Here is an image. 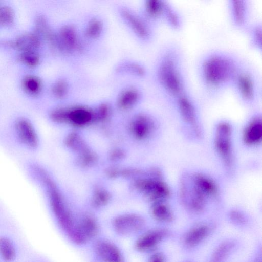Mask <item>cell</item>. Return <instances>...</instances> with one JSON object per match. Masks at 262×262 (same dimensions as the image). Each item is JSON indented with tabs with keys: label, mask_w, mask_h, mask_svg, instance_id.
Returning <instances> with one entry per match:
<instances>
[{
	"label": "cell",
	"mask_w": 262,
	"mask_h": 262,
	"mask_svg": "<svg viewBox=\"0 0 262 262\" xmlns=\"http://www.w3.org/2000/svg\"><path fill=\"white\" fill-rule=\"evenodd\" d=\"M234 70L233 64L230 60L217 55L207 58L203 66L204 78L212 86H218L228 81Z\"/></svg>",
	"instance_id": "1"
},
{
	"label": "cell",
	"mask_w": 262,
	"mask_h": 262,
	"mask_svg": "<svg viewBox=\"0 0 262 262\" xmlns=\"http://www.w3.org/2000/svg\"><path fill=\"white\" fill-rule=\"evenodd\" d=\"M232 128L227 122L219 123L216 127L214 139L215 148L223 162L227 167L233 163Z\"/></svg>",
	"instance_id": "2"
},
{
	"label": "cell",
	"mask_w": 262,
	"mask_h": 262,
	"mask_svg": "<svg viewBox=\"0 0 262 262\" xmlns=\"http://www.w3.org/2000/svg\"><path fill=\"white\" fill-rule=\"evenodd\" d=\"M159 76L164 88L173 94H179L182 88V82L174 61L167 58L161 64Z\"/></svg>",
	"instance_id": "3"
},
{
	"label": "cell",
	"mask_w": 262,
	"mask_h": 262,
	"mask_svg": "<svg viewBox=\"0 0 262 262\" xmlns=\"http://www.w3.org/2000/svg\"><path fill=\"white\" fill-rule=\"evenodd\" d=\"M180 196L183 203L193 211L200 212L205 207L206 199L195 187L190 178L181 182Z\"/></svg>",
	"instance_id": "4"
},
{
	"label": "cell",
	"mask_w": 262,
	"mask_h": 262,
	"mask_svg": "<svg viewBox=\"0 0 262 262\" xmlns=\"http://www.w3.org/2000/svg\"><path fill=\"white\" fill-rule=\"evenodd\" d=\"M17 135L20 141L26 146L34 148L37 145V137L35 129L27 119L21 118L15 124Z\"/></svg>",
	"instance_id": "5"
},
{
	"label": "cell",
	"mask_w": 262,
	"mask_h": 262,
	"mask_svg": "<svg viewBox=\"0 0 262 262\" xmlns=\"http://www.w3.org/2000/svg\"><path fill=\"white\" fill-rule=\"evenodd\" d=\"M190 178L195 187L206 199L214 197L218 194L219 187L216 183L209 176L195 173Z\"/></svg>",
	"instance_id": "6"
},
{
	"label": "cell",
	"mask_w": 262,
	"mask_h": 262,
	"mask_svg": "<svg viewBox=\"0 0 262 262\" xmlns=\"http://www.w3.org/2000/svg\"><path fill=\"white\" fill-rule=\"evenodd\" d=\"M95 251L98 257L103 262H123L120 250L110 242H98L95 246Z\"/></svg>",
	"instance_id": "7"
},
{
	"label": "cell",
	"mask_w": 262,
	"mask_h": 262,
	"mask_svg": "<svg viewBox=\"0 0 262 262\" xmlns=\"http://www.w3.org/2000/svg\"><path fill=\"white\" fill-rule=\"evenodd\" d=\"M243 140L247 145L258 144L262 139V122L260 117L252 119L246 126L243 132Z\"/></svg>",
	"instance_id": "8"
},
{
	"label": "cell",
	"mask_w": 262,
	"mask_h": 262,
	"mask_svg": "<svg viewBox=\"0 0 262 262\" xmlns=\"http://www.w3.org/2000/svg\"><path fill=\"white\" fill-rule=\"evenodd\" d=\"M143 221L140 217L124 216L115 221L114 228L117 233L126 235L139 230L143 226Z\"/></svg>",
	"instance_id": "9"
},
{
	"label": "cell",
	"mask_w": 262,
	"mask_h": 262,
	"mask_svg": "<svg viewBox=\"0 0 262 262\" xmlns=\"http://www.w3.org/2000/svg\"><path fill=\"white\" fill-rule=\"evenodd\" d=\"M178 107L184 121L191 126L196 133H199L195 108L190 100L185 96L180 97Z\"/></svg>",
	"instance_id": "10"
},
{
	"label": "cell",
	"mask_w": 262,
	"mask_h": 262,
	"mask_svg": "<svg viewBox=\"0 0 262 262\" xmlns=\"http://www.w3.org/2000/svg\"><path fill=\"white\" fill-rule=\"evenodd\" d=\"M40 44L39 36L35 33H26L16 37L11 46L21 52L35 51Z\"/></svg>",
	"instance_id": "11"
},
{
	"label": "cell",
	"mask_w": 262,
	"mask_h": 262,
	"mask_svg": "<svg viewBox=\"0 0 262 262\" xmlns=\"http://www.w3.org/2000/svg\"><path fill=\"white\" fill-rule=\"evenodd\" d=\"M166 233L162 230L148 232L140 237L136 243V249L140 251H146L156 246L164 237Z\"/></svg>",
	"instance_id": "12"
},
{
	"label": "cell",
	"mask_w": 262,
	"mask_h": 262,
	"mask_svg": "<svg viewBox=\"0 0 262 262\" xmlns=\"http://www.w3.org/2000/svg\"><path fill=\"white\" fill-rule=\"evenodd\" d=\"M209 227L206 225H201L190 230L185 238V243L189 247L196 246L202 242L208 235Z\"/></svg>",
	"instance_id": "13"
},
{
	"label": "cell",
	"mask_w": 262,
	"mask_h": 262,
	"mask_svg": "<svg viewBox=\"0 0 262 262\" xmlns=\"http://www.w3.org/2000/svg\"><path fill=\"white\" fill-rule=\"evenodd\" d=\"M237 85L242 97L246 100L253 99L254 94V84L249 75L241 74L237 79Z\"/></svg>",
	"instance_id": "14"
},
{
	"label": "cell",
	"mask_w": 262,
	"mask_h": 262,
	"mask_svg": "<svg viewBox=\"0 0 262 262\" xmlns=\"http://www.w3.org/2000/svg\"><path fill=\"white\" fill-rule=\"evenodd\" d=\"M122 13L123 17L140 36L146 37L148 36V30L140 19L127 10H124Z\"/></svg>",
	"instance_id": "15"
},
{
	"label": "cell",
	"mask_w": 262,
	"mask_h": 262,
	"mask_svg": "<svg viewBox=\"0 0 262 262\" xmlns=\"http://www.w3.org/2000/svg\"><path fill=\"white\" fill-rule=\"evenodd\" d=\"M152 213L154 217L159 221L168 222L173 218L171 209L164 201L157 202L152 208Z\"/></svg>",
	"instance_id": "16"
},
{
	"label": "cell",
	"mask_w": 262,
	"mask_h": 262,
	"mask_svg": "<svg viewBox=\"0 0 262 262\" xmlns=\"http://www.w3.org/2000/svg\"><path fill=\"white\" fill-rule=\"evenodd\" d=\"M234 244L231 241L221 244L215 250L209 262H224L232 251Z\"/></svg>",
	"instance_id": "17"
},
{
	"label": "cell",
	"mask_w": 262,
	"mask_h": 262,
	"mask_svg": "<svg viewBox=\"0 0 262 262\" xmlns=\"http://www.w3.org/2000/svg\"><path fill=\"white\" fill-rule=\"evenodd\" d=\"M23 86L28 94L35 95L38 94L41 89V82L39 78L34 75H27L23 80Z\"/></svg>",
	"instance_id": "18"
},
{
	"label": "cell",
	"mask_w": 262,
	"mask_h": 262,
	"mask_svg": "<svg viewBox=\"0 0 262 262\" xmlns=\"http://www.w3.org/2000/svg\"><path fill=\"white\" fill-rule=\"evenodd\" d=\"M15 249L11 241L6 237L0 238V255L6 261H12L15 257Z\"/></svg>",
	"instance_id": "19"
},
{
	"label": "cell",
	"mask_w": 262,
	"mask_h": 262,
	"mask_svg": "<svg viewBox=\"0 0 262 262\" xmlns=\"http://www.w3.org/2000/svg\"><path fill=\"white\" fill-rule=\"evenodd\" d=\"M18 58L23 64L32 68L37 66L40 61L39 56L35 51L21 52Z\"/></svg>",
	"instance_id": "20"
},
{
	"label": "cell",
	"mask_w": 262,
	"mask_h": 262,
	"mask_svg": "<svg viewBox=\"0 0 262 262\" xmlns=\"http://www.w3.org/2000/svg\"><path fill=\"white\" fill-rule=\"evenodd\" d=\"M36 33L39 36L41 34L49 40H52L53 34L45 18L39 16L35 20Z\"/></svg>",
	"instance_id": "21"
},
{
	"label": "cell",
	"mask_w": 262,
	"mask_h": 262,
	"mask_svg": "<svg viewBox=\"0 0 262 262\" xmlns=\"http://www.w3.org/2000/svg\"><path fill=\"white\" fill-rule=\"evenodd\" d=\"M61 40L65 46L73 48L76 44V36L75 32L69 27L63 28L60 32Z\"/></svg>",
	"instance_id": "22"
},
{
	"label": "cell",
	"mask_w": 262,
	"mask_h": 262,
	"mask_svg": "<svg viewBox=\"0 0 262 262\" xmlns=\"http://www.w3.org/2000/svg\"><path fill=\"white\" fill-rule=\"evenodd\" d=\"M232 6L235 20L239 24H242L245 17V6L244 1H233Z\"/></svg>",
	"instance_id": "23"
},
{
	"label": "cell",
	"mask_w": 262,
	"mask_h": 262,
	"mask_svg": "<svg viewBox=\"0 0 262 262\" xmlns=\"http://www.w3.org/2000/svg\"><path fill=\"white\" fill-rule=\"evenodd\" d=\"M120 96L119 103L126 107L132 105L137 100L139 94L136 90L128 89L123 92Z\"/></svg>",
	"instance_id": "24"
},
{
	"label": "cell",
	"mask_w": 262,
	"mask_h": 262,
	"mask_svg": "<svg viewBox=\"0 0 262 262\" xmlns=\"http://www.w3.org/2000/svg\"><path fill=\"white\" fill-rule=\"evenodd\" d=\"M165 5L162 1L159 0H149L146 3V9L147 12L152 16L160 15L164 9Z\"/></svg>",
	"instance_id": "25"
},
{
	"label": "cell",
	"mask_w": 262,
	"mask_h": 262,
	"mask_svg": "<svg viewBox=\"0 0 262 262\" xmlns=\"http://www.w3.org/2000/svg\"><path fill=\"white\" fill-rule=\"evenodd\" d=\"M14 19V12L9 6L0 7V25L5 26L11 24Z\"/></svg>",
	"instance_id": "26"
},
{
	"label": "cell",
	"mask_w": 262,
	"mask_h": 262,
	"mask_svg": "<svg viewBox=\"0 0 262 262\" xmlns=\"http://www.w3.org/2000/svg\"><path fill=\"white\" fill-rule=\"evenodd\" d=\"M102 29V25L100 21L97 19L92 20L88 25L86 33L91 37L98 36Z\"/></svg>",
	"instance_id": "27"
},
{
	"label": "cell",
	"mask_w": 262,
	"mask_h": 262,
	"mask_svg": "<svg viewBox=\"0 0 262 262\" xmlns=\"http://www.w3.org/2000/svg\"><path fill=\"white\" fill-rule=\"evenodd\" d=\"M67 84L63 81H59L56 82L53 86V94L57 97L64 96L67 91Z\"/></svg>",
	"instance_id": "28"
},
{
	"label": "cell",
	"mask_w": 262,
	"mask_h": 262,
	"mask_svg": "<svg viewBox=\"0 0 262 262\" xmlns=\"http://www.w3.org/2000/svg\"><path fill=\"white\" fill-rule=\"evenodd\" d=\"M71 116L76 121H84L89 118L90 114L86 110L78 109L73 112Z\"/></svg>",
	"instance_id": "29"
},
{
	"label": "cell",
	"mask_w": 262,
	"mask_h": 262,
	"mask_svg": "<svg viewBox=\"0 0 262 262\" xmlns=\"http://www.w3.org/2000/svg\"><path fill=\"white\" fill-rule=\"evenodd\" d=\"M165 9L166 16L171 24L175 27L178 26L179 25V20L176 13L171 10L170 7L166 5H165Z\"/></svg>",
	"instance_id": "30"
},
{
	"label": "cell",
	"mask_w": 262,
	"mask_h": 262,
	"mask_svg": "<svg viewBox=\"0 0 262 262\" xmlns=\"http://www.w3.org/2000/svg\"><path fill=\"white\" fill-rule=\"evenodd\" d=\"M230 218L234 222L240 224L243 223L245 221L244 215L237 211H233L231 212Z\"/></svg>",
	"instance_id": "31"
},
{
	"label": "cell",
	"mask_w": 262,
	"mask_h": 262,
	"mask_svg": "<svg viewBox=\"0 0 262 262\" xmlns=\"http://www.w3.org/2000/svg\"><path fill=\"white\" fill-rule=\"evenodd\" d=\"M148 262H165V259L162 253H156L150 257Z\"/></svg>",
	"instance_id": "32"
},
{
	"label": "cell",
	"mask_w": 262,
	"mask_h": 262,
	"mask_svg": "<svg viewBox=\"0 0 262 262\" xmlns=\"http://www.w3.org/2000/svg\"><path fill=\"white\" fill-rule=\"evenodd\" d=\"M255 262H261V260H256V261H255Z\"/></svg>",
	"instance_id": "33"
}]
</instances>
